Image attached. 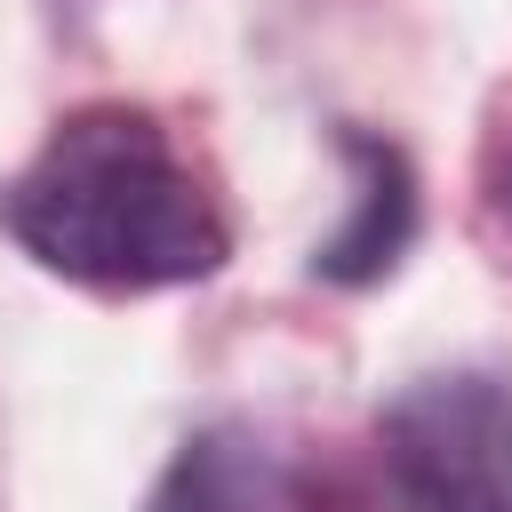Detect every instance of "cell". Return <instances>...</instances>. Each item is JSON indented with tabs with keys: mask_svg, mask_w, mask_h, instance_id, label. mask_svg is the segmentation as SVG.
<instances>
[{
	"mask_svg": "<svg viewBox=\"0 0 512 512\" xmlns=\"http://www.w3.org/2000/svg\"><path fill=\"white\" fill-rule=\"evenodd\" d=\"M488 200H496V216H504V232H512V128L496 136V160H488Z\"/></svg>",
	"mask_w": 512,
	"mask_h": 512,
	"instance_id": "cell-5",
	"label": "cell"
},
{
	"mask_svg": "<svg viewBox=\"0 0 512 512\" xmlns=\"http://www.w3.org/2000/svg\"><path fill=\"white\" fill-rule=\"evenodd\" d=\"M0 232L88 296H160L232 264V224L160 112L96 96L0 176Z\"/></svg>",
	"mask_w": 512,
	"mask_h": 512,
	"instance_id": "cell-1",
	"label": "cell"
},
{
	"mask_svg": "<svg viewBox=\"0 0 512 512\" xmlns=\"http://www.w3.org/2000/svg\"><path fill=\"white\" fill-rule=\"evenodd\" d=\"M144 512H296V504H288L280 464L240 424H208L168 456V472L152 480Z\"/></svg>",
	"mask_w": 512,
	"mask_h": 512,
	"instance_id": "cell-4",
	"label": "cell"
},
{
	"mask_svg": "<svg viewBox=\"0 0 512 512\" xmlns=\"http://www.w3.org/2000/svg\"><path fill=\"white\" fill-rule=\"evenodd\" d=\"M336 152H344L352 200H344V224L312 248V280H328V288H376L408 256V240H416V216H424L416 168L376 128H336Z\"/></svg>",
	"mask_w": 512,
	"mask_h": 512,
	"instance_id": "cell-3",
	"label": "cell"
},
{
	"mask_svg": "<svg viewBox=\"0 0 512 512\" xmlns=\"http://www.w3.org/2000/svg\"><path fill=\"white\" fill-rule=\"evenodd\" d=\"M392 512H512V376L432 368L376 408Z\"/></svg>",
	"mask_w": 512,
	"mask_h": 512,
	"instance_id": "cell-2",
	"label": "cell"
}]
</instances>
